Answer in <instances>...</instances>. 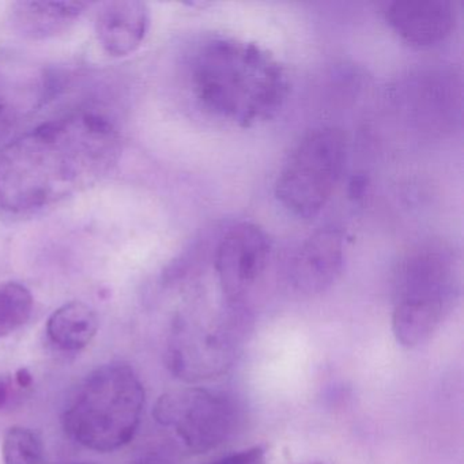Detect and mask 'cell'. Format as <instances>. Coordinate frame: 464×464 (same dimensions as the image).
<instances>
[{"label": "cell", "mask_w": 464, "mask_h": 464, "mask_svg": "<svg viewBox=\"0 0 464 464\" xmlns=\"http://www.w3.org/2000/svg\"><path fill=\"white\" fill-rule=\"evenodd\" d=\"M365 189V178H362V176H358V178L353 179L352 183H350V197L354 198V199L355 198H357V199H360V198H362Z\"/></svg>", "instance_id": "obj_18"}, {"label": "cell", "mask_w": 464, "mask_h": 464, "mask_svg": "<svg viewBox=\"0 0 464 464\" xmlns=\"http://www.w3.org/2000/svg\"><path fill=\"white\" fill-rule=\"evenodd\" d=\"M195 100L208 115L240 129L276 118L289 96V78L276 55L240 37L214 34L189 62Z\"/></svg>", "instance_id": "obj_2"}, {"label": "cell", "mask_w": 464, "mask_h": 464, "mask_svg": "<svg viewBox=\"0 0 464 464\" xmlns=\"http://www.w3.org/2000/svg\"><path fill=\"white\" fill-rule=\"evenodd\" d=\"M44 455L42 439L36 431L14 426L6 431L2 444L5 464H40Z\"/></svg>", "instance_id": "obj_15"}, {"label": "cell", "mask_w": 464, "mask_h": 464, "mask_svg": "<svg viewBox=\"0 0 464 464\" xmlns=\"http://www.w3.org/2000/svg\"><path fill=\"white\" fill-rule=\"evenodd\" d=\"M157 422L173 429L189 450L206 453L235 434L240 409L232 396L206 388H184L165 393L154 407Z\"/></svg>", "instance_id": "obj_6"}, {"label": "cell", "mask_w": 464, "mask_h": 464, "mask_svg": "<svg viewBox=\"0 0 464 464\" xmlns=\"http://www.w3.org/2000/svg\"><path fill=\"white\" fill-rule=\"evenodd\" d=\"M145 388L127 363L89 374L63 414L66 433L82 447L113 452L129 444L142 420Z\"/></svg>", "instance_id": "obj_4"}, {"label": "cell", "mask_w": 464, "mask_h": 464, "mask_svg": "<svg viewBox=\"0 0 464 464\" xmlns=\"http://www.w3.org/2000/svg\"><path fill=\"white\" fill-rule=\"evenodd\" d=\"M10 392H12V380L10 377L0 374V409L6 406L10 399Z\"/></svg>", "instance_id": "obj_17"}, {"label": "cell", "mask_w": 464, "mask_h": 464, "mask_svg": "<svg viewBox=\"0 0 464 464\" xmlns=\"http://www.w3.org/2000/svg\"><path fill=\"white\" fill-rule=\"evenodd\" d=\"M384 17L401 40L418 48L447 42L458 23L455 5L448 0H395L385 5Z\"/></svg>", "instance_id": "obj_10"}, {"label": "cell", "mask_w": 464, "mask_h": 464, "mask_svg": "<svg viewBox=\"0 0 464 464\" xmlns=\"http://www.w3.org/2000/svg\"><path fill=\"white\" fill-rule=\"evenodd\" d=\"M346 160L347 140L342 130L327 126L311 130L279 170L276 200L295 218H314L335 192Z\"/></svg>", "instance_id": "obj_5"}, {"label": "cell", "mask_w": 464, "mask_h": 464, "mask_svg": "<svg viewBox=\"0 0 464 464\" xmlns=\"http://www.w3.org/2000/svg\"><path fill=\"white\" fill-rule=\"evenodd\" d=\"M89 6L83 2H15L10 23L26 39H50L69 31Z\"/></svg>", "instance_id": "obj_12"}, {"label": "cell", "mask_w": 464, "mask_h": 464, "mask_svg": "<svg viewBox=\"0 0 464 464\" xmlns=\"http://www.w3.org/2000/svg\"><path fill=\"white\" fill-rule=\"evenodd\" d=\"M304 464H330V463H327V461L317 460V461H309V463H304Z\"/></svg>", "instance_id": "obj_20"}, {"label": "cell", "mask_w": 464, "mask_h": 464, "mask_svg": "<svg viewBox=\"0 0 464 464\" xmlns=\"http://www.w3.org/2000/svg\"><path fill=\"white\" fill-rule=\"evenodd\" d=\"M81 464H89V463H81Z\"/></svg>", "instance_id": "obj_22"}, {"label": "cell", "mask_w": 464, "mask_h": 464, "mask_svg": "<svg viewBox=\"0 0 464 464\" xmlns=\"http://www.w3.org/2000/svg\"><path fill=\"white\" fill-rule=\"evenodd\" d=\"M460 86L452 70L440 67L417 72L403 86L407 113L420 127L441 131L460 112Z\"/></svg>", "instance_id": "obj_9"}, {"label": "cell", "mask_w": 464, "mask_h": 464, "mask_svg": "<svg viewBox=\"0 0 464 464\" xmlns=\"http://www.w3.org/2000/svg\"><path fill=\"white\" fill-rule=\"evenodd\" d=\"M460 282V257L447 243L426 241L407 251L393 271L396 342L407 349L428 342L455 308Z\"/></svg>", "instance_id": "obj_3"}, {"label": "cell", "mask_w": 464, "mask_h": 464, "mask_svg": "<svg viewBox=\"0 0 464 464\" xmlns=\"http://www.w3.org/2000/svg\"><path fill=\"white\" fill-rule=\"evenodd\" d=\"M15 382L17 385L23 388L31 387L32 382H34V377H32L31 372L26 368L18 369L17 373H15Z\"/></svg>", "instance_id": "obj_19"}, {"label": "cell", "mask_w": 464, "mask_h": 464, "mask_svg": "<svg viewBox=\"0 0 464 464\" xmlns=\"http://www.w3.org/2000/svg\"><path fill=\"white\" fill-rule=\"evenodd\" d=\"M137 464H157V463H154V461H140V463H137Z\"/></svg>", "instance_id": "obj_21"}, {"label": "cell", "mask_w": 464, "mask_h": 464, "mask_svg": "<svg viewBox=\"0 0 464 464\" xmlns=\"http://www.w3.org/2000/svg\"><path fill=\"white\" fill-rule=\"evenodd\" d=\"M34 311V295L18 282L0 284V339L20 330Z\"/></svg>", "instance_id": "obj_14"}, {"label": "cell", "mask_w": 464, "mask_h": 464, "mask_svg": "<svg viewBox=\"0 0 464 464\" xmlns=\"http://www.w3.org/2000/svg\"><path fill=\"white\" fill-rule=\"evenodd\" d=\"M121 140L104 116L53 119L0 150V208L28 213L94 186L118 164Z\"/></svg>", "instance_id": "obj_1"}, {"label": "cell", "mask_w": 464, "mask_h": 464, "mask_svg": "<svg viewBox=\"0 0 464 464\" xmlns=\"http://www.w3.org/2000/svg\"><path fill=\"white\" fill-rule=\"evenodd\" d=\"M150 13L142 2L121 0L104 4L97 14L96 34L108 55L124 58L145 42Z\"/></svg>", "instance_id": "obj_11"}, {"label": "cell", "mask_w": 464, "mask_h": 464, "mask_svg": "<svg viewBox=\"0 0 464 464\" xmlns=\"http://www.w3.org/2000/svg\"><path fill=\"white\" fill-rule=\"evenodd\" d=\"M271 243L259 225L241 222L221 238L214 265L227 303L237 304L265 274Z\"/></svg>", "instance_id": "obj_7"}, {"label": "cell", "mask_w": 464, "mask_h": 464, "mask_svg": "<svg viewBox=\"0 0 464 464\" xmlns=\"http://www.w3.org/2000/svg\"><path fill=\"white\" fill-rule=\"evenodd\" d=\"M99 331V317L88 304L72 301L56 309L47 322L51 343L63 352L85 349Z\"/></svg>", "instance_id": "obj_13"}, {"label": "cell", "mask_w": 464, "mask_h": 464, "mask_svg": "<svg viewBox=\"0 0 464 464\" xmlns=\"http://www.w3.org/2000/svg\"><path fill=\"white\" fill-rule=\"evenodd\" d=\"M208 464H267V452L262 445H255L217 459Z\"/></svg>", "instance_id": "obj_16"}, {"label": "cell", "mask_w": 464, "mask_h": 464, "mask_svg": "<svg viewBox=\"0 0 464 464\" xmlns=\"http://www.w3.org/2000/svg\"><path fill=\"white\" fill-rule=\"evenodd\" d=\"M346 238L335 227H324L309 236L293 255L287 270L290 286L304 295L330 289L343 271Z\"/></svg>", "instance_id": "obj_8"}]
</instances>
